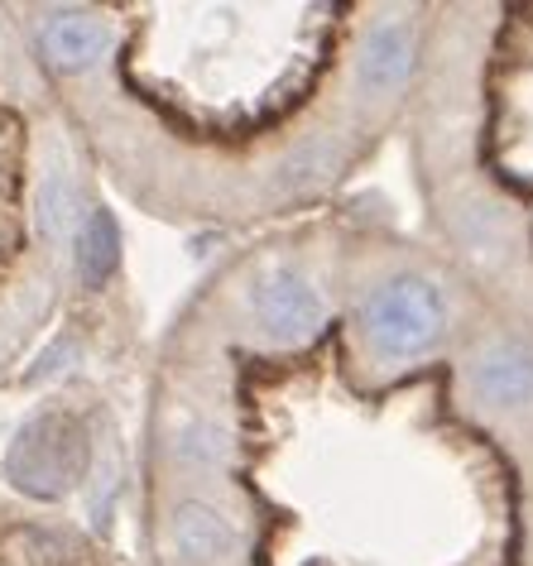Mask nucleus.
Wrapping results in <instances>:
<instances>
[{"instance_id":"f257e3e1","label":"nucleus","mask_w":533,"mask_h":566,"mask_svg":"<svg viewBox=\"0 0 533 566\" xmlns=\"http://www.w3.org/2000/svg\"><path fill=\"white\" fill-rule=\"evenodd\" d=\"M87 428L63 408H44L15 432V442L6 451V475L10 485L34 494V500H59L87 475Z\"/></svg>"},{"instance_id":"f03ea898","label":"nucleus","mask_w":533,"mask_h":566,"mask_svg":"<svg viewBox=\"0 0 533 566\" xmlns=\"http://www.w3.org/2000/svg\"><path fill=\"white\" fill-rule=\"evenodd\" d=\"M442 293L438 283H428L424 274H399L385 289L370 293L366 303V342L380 350L385 360H409L442 336Z\"/></svg>"},{"instance_id":"7ed1b4c3","label":"nucleus","mask_w":533,"mask_h":566,"mask_svg":"<svg viewBox=\"0 0 533 566\" xmlns=\"http://www.w3.org/2000/svg\"><path fill=\"white\" fill-rule=\"evenodd\" d=\"M250 307H255V317L274 336H284V342H307V336H317L322 322H327V307H322L317 289L303 274L284 269V264L255 279V289H250Z\"/></svg>"},{"instance_id":"20e7f679","label":"nucleus","mask_w":533,"mask_h":566,"mask_svg":"<svg viewBox=\"0 0 533 566\" xmlns=\"http://www.w3.org/2000/svg\"><path fill=\"white\" fill-rule=\"evenodd\" d=\"M168 547L184 566H221L241 552V528L202 500H184L168 514Z\"/></svg>"},{"instance_id":"39448f33","label":"nucleus","mask_w":533,"mask_h":566,"mask_svg":"<svg viewBox=\"0 0 533 566\" xmlns=\"http://www.w3.org/2000/svg\"><path fill=\"white\" fill-rule=\"evenodd\" d=\"M39 49L53 67L63 73H82V67H96L111 49V30L87 10H53L39 24Z\"/></svg>"},{"instance_id":"423d86ee","label":"nucleus","mask_w":533,"mask_h":566,"mask_svg":"<svg viewBox=\"0 0 533 566\" xmlns=\"http://www.w3.org/2000/svg\"><path fill=\"white\" fill-rule=\"evenodd\" d=\"M418 59V30L409 20H375L360 49V82L370 92H399Z\"/></svg>"},{"instance_id":"0eeeda50","label":"nucleus","mask_w":533,"mask_h":566,"mask_svg":"<svg viewBox=\"0 0 533 566\" xmlns=\"http://www.w3.org/2000/svg\"><path fill=\"white\" fill-rule=\"evenodd\" d=\"M471 385L485 403L519 408L533 399V350L524 342H490L471 365Z\"/></svg>"},{"instance_id":"6e6552de","label":"nucleus","mask_w":533,"mask_h":566,"mask_svg":"<svg viewBox=\"0 0 533 566\" xmlns=\"http://www.w3.org/2000/svg\"><path fill=\"white\" fill-rule=\"evenodd\" d=\"M73 254H77V274L87 289H102V283L116 274L121 264V226L111 211H82L77 235H73Z\"/></svg>"},{"instance_id":"1a4fd4ad","label":"nucleus","mask_w":533,"mask_h":566,"mask_svg":"<svg viewBox=\"0 0 533 566\" xmlns=\"http://www.w3.org/2000/svg\"><path fill=\"white\" fill-rule=\"evenodd\" d=\"M82 221V197L73 174H49L44 188H39V226L44 235H67Z\"/></svg>"}]
</instances>
